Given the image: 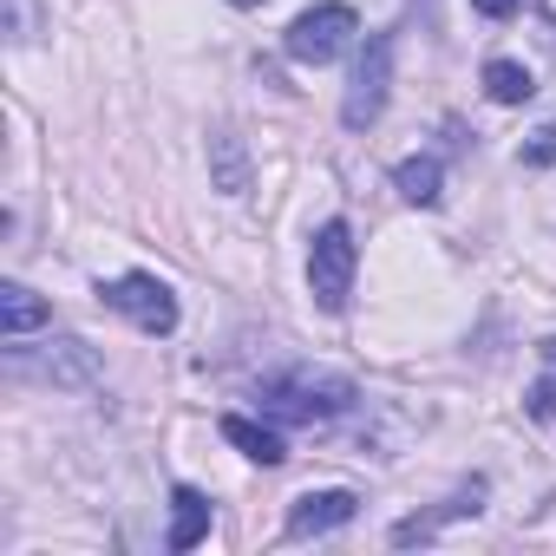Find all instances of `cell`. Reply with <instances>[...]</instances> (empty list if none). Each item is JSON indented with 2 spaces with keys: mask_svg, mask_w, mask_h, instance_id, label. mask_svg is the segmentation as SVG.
Wrapping results in <instances>:
<instances>
[{
  "mask_svg": "<svg viewBox=\"0 0 556 556\" xmlns=\"http://www.w3.org/2000/svg\"><path fill=\"white\" fill-rule=\"evenodd\" d=\"M348 406H354V387H348L341 374H308V367H295V374L262 380V413H268V419H289V426H321V419H341Z\"/></svg>",
  "mask_w": 556,
  "mask_h": 556,
  "instance_id": "1",
  "label": "cell"
},
{
  "mask_svg": "<svg viewBox=\"0 0 556 556\" xmlns=\"http://www.w3.org/2000/svg\"><path fill=\"white\" fill-rule=\"evenodd\" d=\"M354 262H361L354 229L348 223H321V236L308 249V289H315V308L321 315H341L348 308V295H354Z\"/></svg>",
  "mask_w": 556,
  "mask_h": 556,
  "instance_id": "2",
  "label": "cell"
},
{
  "mask_svg": "<svg viewBox=\"0 0 556 556\" xmlns=\"http://www.w3.org/2000/svg\"><path fill=\"white\" fill-rule=\"evenodd\" d=\"M354 34H361V21H354L348 0H321V8H308V14L289 27V60H302V66H328Z\"/></svg>",
  "mask_w": 556,
  "mask_h": 556,
  "instance_id": "3",
  "label": "cell"
},
{
  "mask_svg": "<svg viewBox=\"0 0 556 556\" xmlns=\"http://www.w3.org/2000/svg\"><path fill=\"white\" fill-rule=\"evenodd\" d=\"M105 302H112L131 328H144V334H170V328H177V295H170V282H157V275H144V268L105 282Z\"/></svg>",
  "mask_w": 556,
  "mask_h": 556,
  "instance_id": "4",
  "label": "cell"
},
{
  "mask_svg": "<svg viewBox=\"0 0 556 556\" xmlns=\"http://www.w3.org/2000/svg\"><path fill=\"white\" fill-rule=\"evenodd\" d=\"M387 79H393V47H387V40H367V53H361V66H354V92H348V105H341L348 131H367V125L380 118Z\"/></svg>",
  "mask_w": 556,
  "mask_h": 556,
  "instance_id": "5",
  "label": "cell"
},
{
  "mask_svg": "<svg viewBox=\"0 0 556 556\" xmlns=\"http://www.w3.org/2000/svg\"><path fill=\"white\" fill-rule=\"evenodd\" d=\"M354 510H361L354 491H308V497L289 510V536H328V530L354 523Z\"/></svg>",
  "mask_w": 556,
  "mask_h": 556,
  "instance_id": "6",
  "label": "cell"
},
{
  "mask_svg": "<svg viewBox=\"0 0 556 556\" xmlns=\"http://www.w3.org/2000/svg\"><path fill=\"white\" fill-rule=\"evenodd\" d=\"M203 536H210V497L190 491V484H177V491H170V536H164V543H170V549H197Z\"/></svg>",
  "mask_w": 556,
  "mask_h": 556,
  "instance_id": "7",
  "label": "cell"
},
{
  "mask_svg": "<svg viewBox=\"0 0 556 556\" xmlns=\"http://www.w3.org/2000/svg\"><path fill=\"white\" fill-rule=\"evenodd\" d=\"M223 439H229L242 458H255V465H282V458H289L282 432H268V426H255V419H242V413H229V419H223Z\"/></svg>",
  "mask_w": 556,
  "mask_h": 556,
  "instance_id": "8",
  "label": "cell"
},
{
  "mask_svg": "<svg viewBox=\"0 0 556 556\" xmlns=\"http://www.w3.org/2000/svg\"><path fill=\"white\" fill-rule=\"evenodd\" d=\"M40 321H47V302H40L34 289H21V282L0 289V328H8L14 341H21V334H34Z\"/></svg>",
  "mask_w": 556,
  "mask_h": 556,
  "instance_id": "9",
  "label": "cell"
},
{
  "mask_svg": "<svg viewBox=\"0 0 556 556\" xmlns=\"http://www.w3.org/2000/svg\"><path fill=\"white\" fill-rule=\"evenodd\" d=\"M484 92H491L497 105H523V99L536 92V79H530L517 60H491V66H484Z\"/></svg>",
  "mask_w": 556,
  "mask_h": 556,
  "instance_id": "10",
  "label": "cell"
},
{
  "mask_svg": "<svg viewBox=\"0 0 556 556\" xmlns=\"http://www.w3.org/2000/svg\"><path fill=\"white\" fill-rule=\"evenodd\" d=\"M393 184H400L406 203H439V157H406L393 170Z\"/></svg>",
  "mask_w": 556,
  "mask_h": 556,
  "instance_id": "11",
  "label": "cell"
},
{
  "mask_svg": "<svg viewBox=\"0 0 556 556\" xmlns=\"http://www.w3.org/2000/svg\"><path fill=\"white\" fill-rule=\"evenodd\" d=\"M523 164H556V118H549L543 131H530V144H523Z\"/></svg>",
  "mask_w": 556,
  "mask_h": 556,
  "instance_id": "12",
  "label": "cell"
},
{
  "mask_svg": "<svg viewBox=\"0 0 556 556\" xmlns=\"http://www.w3.org/2000/svg\"><path fill=\"white\" fill-rule=\"evenodd\" d=\"M216 157H223V190H242V157L229 138H216Z\"/></svg>",
  "mask_w": 556,
  "mask_h": 556,
  "instance_id": "13",
  "label": "cell"
},
{
  "mask_svg": "<svg viewBox=\"0 0 556 556\" xmlns=\"http://www.w3.org/2000/svg\"><path fill=\"white\" fill-rule=\"evenodd\" d=\"M530 419H556V380H536L530 387Z\"/></svg>",
  "mask_w": 556,
  "mask_h": 556,
  "instance_id": "14",
  "label": "cell"
},
{
  "mask_svg": "<svg viewBox=\"0 0 556 556\" xmlns=\"http://www.w3.org/2000/svg\"><path fill=\"white\" fill-rule=\"evenodd\" d=\"M471 8H478V14H484V21H510V14H517V8H523V0H471Z\"/></svg>",
  "mask_w": 556,
  "mask_h": 556,
  "instance_id": "15",
  "label": "cell"
},
{
  "mask_svg": "<svg viewBox=\"0 0 556 556\" xmlns=\"http://www.w3.org/2000/svg\"><path fill=\"white\" fill-rule=\"evenodd\" d=\"M543 361H549V367H556V334H549V341H543Z\"/></svg>",
  "mask_w": 556,
  "mask_h": 556,
  "instance_id": "16",
  "label": "cell"
},
{
  "mask_svg": "<svg viewBox=\"0 0 556 556\" xmlns=\"http://www.w3.org/2000/svg\"><path fill=\"white\" fill-rule=\"evenodd\" d=\"M229 8H262V0H229Z\"/></svg>",
  "mask_w": 556,
  "mask_h": 556,
  "instance_id": "17",
  "label": "cell"
}]
</instances>
